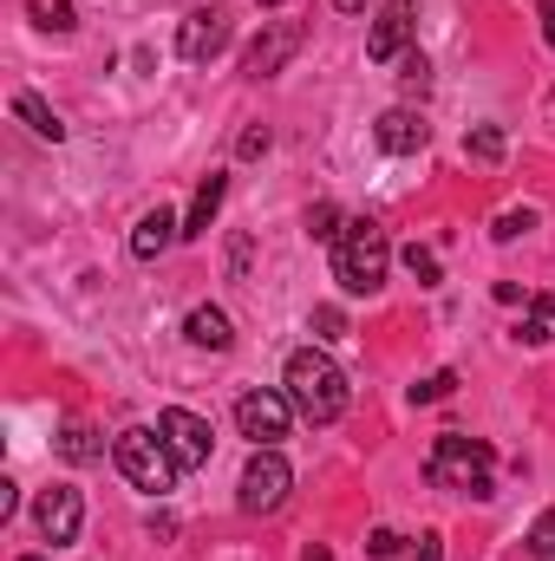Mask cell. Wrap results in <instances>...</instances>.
Wrapping results in <instances>:
<instances>
[{
    "instance_id": "6da1fadb",
    "label": "cell",
    "mask_w": 555,
    "mask_h": 561,
    "mask_svg": "<svg viewBox=\"0 0 555 561\" xmlns=\"http://www.w3.org/2000/svg\"><path fill=\"white\" fill-rule=\"evenodd\" d=\"M281 392H287V405H294L307 424H340L347 419V399H353L347 373H340L320 346H294V353H287V366H281Z\"/></svg>"
},
{
    "instance_id": "7a4b0ae2",
    "label": "cell",
    "mask_w": 555,
    "mask_h": 561,
    "mask_svg": "<svg viewBox=\"0 0 555 561\" xmlns=\"http://www.w3.org/2000/svg\"><path fill=\"white\" fill-rule=\"evenodd\" d=\"M424 483L484 503V496H497V450H490L484 437L444 431V437H431V450H424Z\"/></svg>"
},
{
    "instance_id": "3957f363",
    "label": "cell",
    "mask_w": 555,
    "mask_h": 561,
    "mask_svg": "<svg viewBox=\"0 0 555 561\" xmlns=\"http://www.w3.org/2000/svg\"><path fill=\"white\" fill-rule=\"evenodd\" d=\"M393 275V236L373 222V216H353L347 236L333 242V280L347 294H380Z\"/></svg>"
},
{
    "instance_id": "277c9868",
    "label": "cell",
    "mask_w": 555,
    "mask_h": 561,
    "mask_svg": "<svg viewBox=\"0 0 555 561\" xmlns=\"http://www.w3.org/2000/svg\"><path fill=\"white\" fill-rule=\"evenodd\" d=\"M112 463H118V477L144 490V496H170L177 490V457H170V444H163V431L157 424H132V431H118L112 437Z\"/></svg>"
},
{
    "instance_id": "5b68a950",
    "label": "cell",
    "mask_w": 555,
    "mask_h": 561,
    "mask_svg": "<svg viewBox=\"0 0 555 561\" xmlns=\"http://www.w3.org/2000/svg\"><path fill=\"white\" fill-rule=\"evenodd\" d=\"M287 490H294L287 457H281V450H256L249 470H242V483H236V503H242L249 516H275L281 503H287Z\"/></svg>"
},
{
    "instance_id": "8992f818",
    "label": "cell",
    "mask_w": 555,
    "mask_h": 561,
    "mask_svg": "<svg viewBox=\"0 0 555 561\" xmlns=\"http://www.w3.org/2000/svg\"><path fill=\"white\" fill-rule=\"evenodd\" d=\"M33 529H39V542H46V549H72V542H79V529H86V496H79L72 483L39 490V496H33Z\"/></svg>"
},
{
    "instance_id": "52a82bcc",
    "label": "cell",
    "mask_w": 555,
    "mask_h": 561,
    "mask_svg": "<svg viewBox=\"0 0 555 561\" xmlns=\"http://www.w3.org/2000/svg\"><path fill=\"white\" fill-rule=\"evenodd\" d=\"M294 419H301V412L287 405V392H242V399H236V431H242L256 450H275Z\"/></svg>"
},
{
    "instance_id": "ba28073f",
    "label": "cell",
    "mask_w": 555,
    "mask_h": 561,
    "mask_svg": "<svg viewBox=\"0 0 555 561\" xmlns=\"http://www.w3.org/2000/svg\"><path fill=\"white\" fill-rule=\"evenodd\" d=\"M229 39H236L229 7H196V13L177 26V53H183L190 66H209L216 53H229Z\"/></svg>"
},
{
    "instance_id": "9c48e42d",
    "label": "cell",
    "mask_w": 555,
    "mask_h": 561,
    "mask_svg": "<svg viewBox=\"0 0 555 561\" xmlns=\"http://www.w3.org/2000/svg\"><path fill=\"white\" fill-rule=\"evenodd\" d=\"M412 13H418V0H386L380 7V20L366 33V59L373 66H399L412 53Z\"/></svg>"
},
{
    "instance_id": "30bf717a",
    "label": "cell",
    "mask_w": 555,
    "mask_h": 561,
    "mask_svg": "<svg viewBox=\"0 0 555 561\" xmlns=\"http://www.w3.org/2000/svg\"><path fill=\"white\" fill-rule=\"evenodd\" d=\"M157 431H163V444H170V457L183 463V470H203L209 463V424L196 419V412H183V405H170V412H157Z\"/></svg>"
},
{
    "instance_id": "8fae6325",
    "label": "cell",
    "mask_w": 555,
    "mask_h": 561,
    "mask_svg": "<svg viewBox=\"0 0 555 561\" xmlns=\"http://www.w3.org/2000/svg\"><path fill=\"white\" fill-rule=\"evenodd\" d=\"M294 53H301V26H294V20H269V26L256 33V46L242 53V72H249V79H275Z\"/></svg>"
},
{
    "instance_id": "7c38bea8",
    "label": "cell",
    "mask_w": 555,
    "mask_h": 561,
    "mask_svg": "<svg viewBox=\"0 0 555 561\" xmlns=\"http://www.w3.org/2000/svg\"><path fill=\"white\" fill-rule=\"evenodd\" d=\"M373 138H380V150H393V157H418V150L431 144V125L418 118L412 105H393V112H380Z\"/></svg>"
},
{
    "instance_id": "4fadbf2b",
    "label": "cell",
    "mask_w": 555,
    "mask_h": 561,
    "mask_svg": "<svg viewBox=\"0 0 555 561\" xmlns=\"http://www.w3.org/2000/svg\"><path fill=\"white\" fill-rule=\"evenodd\" d=\"M177 236H183V216H170V209L157 203L150 216H138V229H132V255H138V262H157Z\"/></svg>"
},
{
    "instance_id": "5bb4252c",
    "label": "cell",
    "mask_w": 555,
    "mask_h": 561,
    "mask_svg": "<svg viewBox=\"0 0 555 561\" xmlns=\"http://www.w3.org/2000/svg\"><path fill=\"white\" fill-rule=\"evenodd\" d=\"M183 340H190V346H203V353H229V346H236V327H229V313H223V307H190Z\"/></svg>"
},
{
    "instance_id": "9a60e30c",
    "label": "cell",
    "mask_w": 555,
    "mask_h": 561,
    "mask_svg": "<svg viewBox=\"0 0 555 561\" xmlns=\"http://www.w3.org/2000/svg\"><path fill=\"white\" fill-rule=\"evenodd\" d=\"M223 196H229V176H223V170H209V176L196 183V203H190V216H183V236H209V222H216Z\"/></svg>"
},
{
    "instance_id": "2e32d148",
    "label": "cell",
    "mask_w": 555,
    "mask_h": 561,
    "mask_svg": "<svg viewBox=\"0 0 555 561\" xmlns=\"http://www.w3.org/2000/svg\"><path fill=\"white\" fill-rule=\"evenodd\" d=\"M13 118L33 131V138H46V144H59L66 138V125H59V112L39 99V92H13Z\"/></svg>"
},
{
    "instance_id": "e0dca14e",
    "label": "cell",
    "mask_w": 555,
    "mask_h": 561,
    "mask_svg": "<svg viewBox=\"0 0 555 561\" xmlns=\"http://www.w3.org/2000/svg\"><path fill=\"white\" fill-rule=\"evenodd\" d=\"M59 457L66 463H92V457H105V444H99V431L86 419H66V431H59Z\"/></svg>"
},
{
    "instance_id": "ac0fdd59",
    "label": "cell",
    "mask_w": 555,
    "mask_h": 561,
    "mask_svg": "<svg viewBox=\"0 0 555 561\" xmlns=\"http://www.w3.org/2000/svg\"><path fill=\"white\" fill-rule=\"evenodd\" d=\"M550 333H555V300L536 294V300H530V320L517 327V340H523V346H550Z\"/></svg>"
},
{
    "instance_id": "d6986e66",
    "label": "cell",
    "mask_w": 555,
    "mask_h": 561,
    "mask_svg": "<svg viewBox=\"0 0 555 561\" xmlns=\"http://www.w3.org/2000/svg\"><path fill=\"white\" fill-rule=\"evenodd\" d=\"M26 13H33L39 33H72V26H79V20H72V0H33Z\"/></svg>"
},
{
    "instance_id": "ffe728a7",
    "label": "cell",
    "mask_w": 555,
    "mask_h": 561,
    "mask_svg": "<svg viewBox=\"0 0 555 561\" xmlns=\"http://www.w3.org/2000/svg\"><path fill=\"white\" fill-rule=\"evenodd\" d=\"M307 236L333 249V242L347 236V222H340V209H333V203H314V209H307Z\"/></svg>"
},
{
    "instance_id": "44dd1931",
    "label": "cell",
    "mask_w": 555,
    "mask_h": 561,
    "mask_svg": "<svg viewBox=\"0 0 555 561\" xmlns=\"http://www.w3.org/2000/svg\"><path fill=\"white\" fill-rule=\"evenodd\" d=\"M464 157H477V163H503V131H497V125L464 131Z\"/></svg>"
},
{
    "instance_id": "7402d4cb",
    "label": "cell",
    "mask_w": 555,
    "mask_h": 561,
    "mask_svg": "<svg viewBox=\"0 0 555 561\" xmlns=\"http://www.w3.org/2000/svg\"><path fill=\"white\" fill-rule=\"evenodd\" d=\"M307 333H314V340H347V313H340V307H314V313H307Z\"/></svg>"
},
{
    "instance_id": "603a6c76",
    "label": "cell",
    "mask_w": 555,
    "mask_h": 561,
    "mask_svg": "<svg viewBox=\"0 0 555 561\" xmlns=\"http://www.w3.org/2000/svg\"><path fill=\"white\" fill-rule=\"evenodd\" d=\"M530 556H536V561H555V503L536 516V529H530Z\"/></svg>"
},
{
    "instance_id": "cb8c5ba5",
    "label": "cell",
    "mask_w": 555,
    "mask_h": 561,
    "mask_svg": "<svg viewBox=\"0 0 555 561\" xmlns=\"http://www.w3.org/2000/svg\"><path fill=\"white\" fill-rule=\"evenodd\" d=\"M530 229H536V209H503L490 236H497V242H517V236H530Z\"/></svg>"
},
{
    "instance_id": "d4e9b609",
    "label": "cell",
    "mask_w": 555,
    "mask_h": 561,
    "mask_svg": "<svg viewBox=\"0 0 555 561\" xmlns=\"http://www.w3.org/2000/svg\"><path fill=\"white\" fill-rule=\"evenodd\" d=\"M399 85H406V92H424V85H431V59H424L418 46L399 59Z\"/></svg>"
},
{
    "instance_id": "484cf974",
    "label": "cell",
    "mask_w": 555,
    "mask_h": 561,
    "mask_svg": "<svg viewBox=\"0 0 555 561\" xmlns=\"http://www.w3.org/2000/svg\"><path fill=\"white\" fill-rule=\"evenodd\" d=\"M451 392H457V373H431V379H418L412 386L418 405H438V399H451Z\"/></svg>"
},
{
    "instance_id": "4316f807",
    "label": "cell",
    "mask_w": 555,
    "mask_h": 561,
    "mask_svg": "<svg viewBox=\"0 0 555 561\" xmlns=\"http://www.w3.org/2000/svg\"><path fill=\"white\" fill-rule=\"evenodd\" d=\"M406 268H412L418 275V287H438V280H444V268H438V255H431V249H406Z\"/></svg>"
},
{
    "instance_id": "83f0119b",
    "label": "cell",
    "mask_w": 555,
    "mask_h": 561,
    "mask_svg": "<svg viewBox=\"0 0 555 561\" xmlns=\"http://www.w3.org/2000/svg\"><path fill=\"white\" fill-rule=\"evenodd\" d=\"M262 150H269V125H249L242 144H236V157H262Z\"/></svg>"
},
{
    "instance_id": "f1b7e54d",
    "label": "cell",
    "mask_w": 555,
    "mask_h": 561,
    "mask_svg": "<svg viewBox=\"0 0 555 561\" xmlns=\"http://www.w3.org/2000/svg\"><path fill=\"white\" fill-rule=\"evenodd\" d=\"M366 556H373V561L399 556V536H393V529H373V542H366Z\"/></svg>"
},
{
    "instance_id": "f546056e",
    "label": "cell",
    "mask_w": 555,
    "mask_h": 561,
    "mask_svg": "<svg viewBox=\"0 0 555 561\" xmlns=\"http://www.w3.org/2000/svg\"><path fill=\"white\" fill-rule=\"evenodd\" d=\"M412 561H444V549H438V536H418V542H412Z\"/></svg>"
},
{
    "instance_id": "4dcf8cb0",
    "label": "cell",
    "mask_w": 555,
    "mask_h": 561,
    "mask_svg": "<svg viewBox=\"0 0 555 561\" xmlns=\"http://www.w3.org/2000/svg\"><path fill=\"white\" fill-rule=\"evenodd\" d=\"M536 13H543V39H550V53H555V0H536Z\"/></svg>"
},
{
    "instance_id": "1f68e13d",
    "label": "cell",
    "mask_w": 555,
    "mask_h": 561,
    "mask_svg": "<svg viewBox=\"0 0 555 561\" xmlns=\"http://www.w3.org/2000/svg\"><path fill=\"white\" fill-rule=\"evenodd\" d=\"M333 7H340V13H366L373 0H333Z\"/></svg>"
},
{
    "instance_id": "d6a6232c",
    "label": "cell",
    "mask_w": 555,
    "mask_h": 561,
    "mask_svg": "<svg viewBox=\"0 0 555 561\" xmlns=\"http://www.w3.org/2000/svg\"><path fill=\"white\" fill-rule=\"evenodd\" d=\"M307 561H333V556H327V549H320V542H314V549H307Z\"/></svg>"
},
{
    "instance_id": "836d02e7",
    "label": "cell",
    "mask_w": 555,
    "mask_h": 561,
    "mask_svg": "<svg viewBox=\"0 0 555 561\" xmlns=\"http://www.w3.org/2000/svg\"><path fill=\"white\" fill-rule=\"evenodd\" d=\"M20 561H46V556H20Z\"/></svg>"
},
{
    "instance_id": "e575fe53",
    "label": "cell",
    "mask_w": 555,
    "mask_h": 561,
    "mask_svg": "<svg viewBox=\"0 0 555 561\" xmlns=\"http://www.w3.org/2000/svg\"><path fill=\"white\" fill-rule=\"evenodd\" d=\"M262 7H281V0H262Z\"/></svg>"
}]
</instances>
